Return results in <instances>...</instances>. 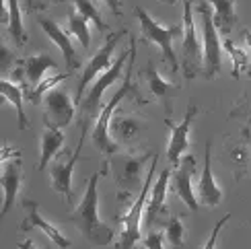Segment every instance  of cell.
<instances>
[{"label":"cell","mask_w":251,"mask_h":249,"mask_svg":"<svg viewBox=\"0 0 251 249\" xmlns=\"http://www.w3.org/2000/svg\"><path fill=\"white\" fill-rule=\"evenodd\" d=\"M105 171H101V173L97 171V173L91 175L82 200L78 202L76 208L66 216V219L80 231V235L85 237L89 243L97 245V247H107L113 243V239H116V229L99 219V190H97V185H99V177L105 175Z\"/></svg>","instance_id":"1"},{"label":"cell","mask_w":251,"mask_h":249,"mask_svg":"<svg viewBox=\"0 0 251 249\" xmlns=\"http://www.w3.org/2000/svg\"><path fill=\"white\" fill-rule=\"evenodd\" d=\"M128 46H130V60H128V64H126V75H124V82H122V87L113 93L111 99L103 105L101 113H99V118L95 122V128H93V134H91V138H93V147H95L101 154H105V157H111L113 152H118L120 147H118V142L111 138V132H109V122H111V116L116 113V109L120 107V103L132 95V87H134V82H132V72H134V56H136V37L130 35L128 37Z\"/></svg>","instance_id":"2"},{"label":"cell","mask_w":251,"mask_h":249,"mask_svg":"<svg viewBox=\"0 0 251 249\" xmlns=\"http://www.w3.org/2000/svg\"><path fill=\"white\" fill-rule=\"evenodd\" d=\"M128 60H130V46L126 51H122V54L111 62V66L103 72V75H99L95 78V82H93V87L87 91V95L82 97V101L78 103V118L82 122V128H80V138L78 140H85L87 136V132L91 128V124L93 122H97L99 118V113L103 109L101 105V99H103V93H105L113 82L120 80L124 75H126V64H128Z\"/></svg>","instance_id":"3"},{"label":"cell","mask_w":251,"mask_h":249,"mask_svg":"<svg viewBox=\"0 0 251 249\" xmlns=\"http://www.w3.org/2000/svg\"><path fill=\"white\" fill-rule=\"evenodd\" d=\"M154 152L149 150H124L113 152L107 159L105 167L111 171L113 179H116L120 192H134L136 188H142L144 183V167L149 165V157Z\"/></svg>","instance_id":"4"},{"label":"cell","mask_w":251,"mask_h":249,"mask_svg":"<svg viewBox=\"0 0 251 249\" xmlns=\"http://www.w3.org/2000/svg\"><path fill=\"white\" fill-rule=\"evenodd\" d=\"M156 163H159V154H154L151 159V167L146 171L144 183L136 196V200L130 204L128 212L124 216H118V221L124 224V231L120 235V243L116 249H136V243L142 241V221H144V208H146V200H149V192L152 188V177L156 171Z\"/></svg>","instance_id":"5"},{"label":"cell","mask_w":251,"mask_h":249,"mask_svg":"<svg viewBox=\"0 0 251 249\" xmlns=\"http://www.w3.org/2000/svg\"><path fill=\"white\" fill-rule=\"evenodd\" d=\"M134 15H136V19H138V23H140L144 41L159 46L161 48V54H163V62L169 64L173 75H179L181 64H179V58L175 56L173 39L177 35H183V23H177L173 27H163V25L156 23V21L149 13H146L142 6H136L134 8Z\"/></svg>","instance_id":"6"},{"label":"cell","mask_w":251,"mask_h":249,"mask_svg":"<svg viewBox=\"0 0 251 249\" xmlns=\"http://www.w3.org/2000/svg\"><path fill=\"white\" fill-rule=\"evenodd\" d=\"M179 95V87L173 85V82H167L165 78H161V75L156 72L154 62H149L138 75V80L134 82L132 87V99L136 103H144L149 101H159L161 105H167V109L171 111V101Z\"/></svg>","instance_id":"7"},{"label":"cell","mask_w":251,"mask_h":249,"mask_svg":"<svg viewBox=\"0 0 251 249\" xmlns=\"http://www.w3.org/2000/svg\"><path fill=\"white\" fill-rule=\"evenodd\" d=\"M194 2H183V39H181V70L187 80L198 76V72L204 70V46L200 44L194 23Z\"/></svg>","instance_id":"8"},{"label":"cell","mask_w":251,"mask_h":249,"mask_svg":"<svg viewBox=\"0 0 251 249\" xmlns=\"http://www.w3.org/2000/svg\"><path fill=\"white\" fill-rule=\"evenodd\" d=\"M0 163H2V175H0V185L4 192V202L0 216H4L10 212V208L17 202V196L21 192V183H23V159H21V150H13L4 144L2 154H0Z\"/></svg>","instance_id":"9"},{"label":"cell","mask_w":251,"mask_h":249,"mask_svg":"<svg viewBox=\"0 0 251 249\" xmlns=\"http://www.w3.org/2000/svg\"><path fill=\"white\" fill-rule=\"evenodd\" d=\"M198 15H200L202 27H204V76L214 78L223 66L221 39H218L221 31L216 29L212 6H208L202 0H198Z\"/></svg>","instance_id":"10"},{"label":"cell","mask_w":251,"mask_h":249,"mask_svg":"<svg viewBox=\"0 0 251 249\" xmlns=\"http://www.w3.org/2000/svg\"><path fill=\"white\" fill-rule=\"evenodd\" d=\"M146 130H149V126H146L144 118H140L138 113L126 111L122 107L116 109V113L111 116V122H109L111 138L118 142L120 149H126V150L138 149Z\"/></svg>","instance_id":"11"},{"label":"cell","mask_w":251,"mask_h":249,"mask_svg":"<svg viewBox=\"0 0 251 249\" xmlns=\"http://www.w3.org/2000/svg\"><path fill=\"white\" fill-rule=\"evenodd\" d=\"M126 35H128V33H126L124 29L116 31V33H109L107 39H105V44H103V46L95 51V54L91 56V60L87 62V66L82 68V75H80V78H78V89H76V97H75L76 105L82 101V97L87 95V87H89L99 75H103V72H105V70L111 66L113 50H116V46L120 44V39L126 37Z\"/></svg>","instance_id":"12"},{"label":"cell","mask_w":251,"mask_h":249,"mask_svg":"<svg viewBox=\"0 0 251 249\" xmlns=\"http://www.w3.org/2000/svg\"><path fill=\"white\" fill-rule=\"evenodd\" d=\"M41 105H44V124L58 128H66L78 111L76 101L62 89H50L41 99Z\"/></svg>","instance_id":"13"},{"label":"cell","mask_w":251,"mask_h":249,"mask_svg":"<svg viewBox=\"0 0 251 249\" xmlns=\"http://www.w3.org/2000/svg\"><path fill=\"white\" fill-rule=\"evenodd\" d=\"M171 177H173L171 169H163L159 173V177H156V181H152L151 196H149V200H146V208H144V221H142V229L146 233L154 229L156 221H159L163 212L167 210L165 200H167V192H169Z\"/></svg>","instance_id":"14"},{"label":"cell","mask_w":251,"mask_h":249,"mask_svg":"<svg viewBox=\"0 0 251 249\" xmlns=\"http://www.w3.org/2000/svg\"><path fill=\"white\" fill-rule=\"evenodd\" d=\"M198 111H200V107H198L196 103H190L179 126H175L171 120H165V126L171 130V140H169V147H167V157H169L171 163H179V159L187 152V147H190L192 122L196 120Z\"/></svg>","instance_id":"15"},{"label":"cell","mask_w":251,"mask_h":249,"mask_svg":"<svg viewBox=\"0 0 251 249\" xmlns=\"http://www.w3.org/2000/svg\"><path fill=\"white\" fill-rule=\"evenodd\" d=\"M196 171V159L192 154H183L177 163V169L171 177V185L175 188V194L181 198V202L190 208V212H198V194L192 188V175Z\"/></svg>","instance_id":"16"},{"label":"cell","mask_w":251,"mask_h":249,"mask_svg":"<svg viewBox=\"0 0 251 249\" xmlns=\"http://www.w3.org/2000/svg\"><path fill=\"white\" fill-rule=\"evenodd\" d=\"M82 140H78L75 152L70 154L68 159H58L50 165V175H51V185L54 190L62 196L64 200H72V173H75V167L80 159V150H82Z\"/></svg>","instance_id":"17"},{"label":"cell","mask_w":251,"mask_h":249,"mask_svg":"<svg viewBox=\"0 0 251 249\" xmlns=\"http://www.w3.org/2000/svg\"><path fill=\"white\" fill-rule=\"evenodd\" d=\"M198 200L206 206H218L223 202V190L218 188L212 175V142H206L204 149V169L202 177L198 181Z\"/></svg>","instance_id":"18"},{"label":"cell","mask_w":251,"mask_h":249,"mask_svg":"<svg viewBox=\"0 0 251 249\" xmlns=\"http://www.w3.org/2000/svg\"><path fill=\"white\" fill-rule=\"evenodd\" d=\"M25 210H27V216H25V221L21 223V226H19V229L23 231V233H25V231H31V229H41L60 249H68V247L72 245L70 239H66V237L62 235V231L58 229V226H54L51 223H48L44 216L39 214V206H37L35 202H25Z\"/></svg>","instance_id":"19"},{"label":"cell","mask_w":251,"mask_h":249,"mask_svg":"<svg viewBox=\"0 0 251 249\" xmlns=\"http://www.w3.org/2000/svg\"><path fill=\"white\" fill-rule=\"evenodd\" d=\"M39 25H41V29L46 31V35L60 48L62 56H64V60H66L68 72H75L76 68H80V60L76 56L75 48H72V39H70L68 31H64L56 23V21H51V19H39Z\"/></svg>","instance_id":"20"},{"label":"cell","mask_w":251,"mask_h":249,"mask_svg":"<svg viewBox=\"0 0 251 249\" xmlns=\"http://www.w3.org/2000/svg\"><path fill=\"white\" fill-rule=\"evenodd\" d=\"M62 144H64V132H62V128L46 124L44 134H41V157H39L37 171H44L46 167H50V161L58 157Z\"/></svg>","instance_id":"21"},{"label":"cell","mask_w":251,"mask_h":249,"mask_svg":"<svg viewBox=\"0 0 251 249\" xmlns=\"http://www.w3.org/2000/svg\"><path fill=\"white\" fill-rule=\"evenodd\" d=\"M21 66L25 70V80H27V87H37L41 80H44L46 70L50 68H56V60L48 56V54H31L25 60H19Z\"/></svg>","instance_id":"22"},{"label":"cell","mask_w":251,"mask_h":249,"mask_svg":"<svg viewBox=\"0 0 251 249\" xmlns=\"http://www.w3.org/2000/svg\"><path fill=\"white\" fill-rule=\"evenodd\" d=\"M23 85H19L15 80H8L6 76H2L0 80V93L6 101L13 103V107L17 109V118H19V130H27L29 128V120L25 116V109H23V99H25V93H23Z\"/></svg>","instance_id":"23"},{"label":"cell","mask_w":251,"mask_h":249,"mask_svg":"<svg viewBox=\"0 0 251 249\" xmlns=\"http://www.w3.org/2000/svg\"><path fill=\"white\" fill-rule=\"evenodd\" d=\"M208 2L212 6L216 29L221 31L223 35H228L237 23V13H235L237 0H208Z\"/></svg>","instance_id":"24"},{"label":"cell","mask_w":251,"mask_h":249,"mask_svg":"<svg viewBox=\"0 0 251 249\" xmlns=\"http://www.w3.org/2000/svg\"><path fill=\"white\" fill-rule=\"evenodd\" d=\"M2 19L8 23V33L15 39V44L19 48H23L27 44V33L21 21V8H19V0H4V10H2Z\"/></svg>","instance_id":"25"},{"label":"cell","mask_w":251,"mask_h":249,"mask_svg":"<svg viewBox=\"0 0 251 249\" xmlns=\"http://www.w3.org/2000/svg\"><path fill=\"white\" fill-rule=\"evenodd\" d=\"M228 159H231L233 167H235V177L243 179L247 175V169L251 167V140L243 138L237 144H233L228 149Z\"/></svg>","instance_id":"26"},{"label":"cell","mask_w":251,"mask_h":249,"mask_svg":"<svg viewBox=\"0 0 251 249\" xmlns=\"http://www.w3.org/2000/svg\"><path fill=\"white\" fill-rule=\"evenodd\" d=\"M68 33L70 35H75L78 41H80V46L82 48H89L91 46V31H89V19L78 13V8L76 6H72L68 10Z\"/></svg>","instance_id":"27"},{"label":"cell","mask_w":251,"mask_h":249,"mask_svg":"<svg viewBox=\"0 0 251 249\" xmlns=\"http://www.w3.org/2000/svg\"><path fill=\"white\" fill-rule=\"evenodd\" d=\"M163 231H165V237H167V243L171 245V249H181L185 245V223L183 219H169L167 223H163Z\"/></svg>","instance_id":"28"},{"label":"cell","mask_w":251,"mask_h":249,"mask_svg":"<svg viewBox=\"0 0 251 249\" xmlns=\"http://www.w3.org/2000/svg\"><path fill=\"white\" fill-rule=\"evenodd\" d=\"M223 46H225V50L228 51V56H231V60H233V78H241L243 72L251 70V62H249L247 54L241 48H237L231 39H225Z\"/></svg>","instance_id":"29"},{"label":"cell","mask_w":251,"mask_h":249,"mask_svg":"<svg viewBox=\"0 0 251 249\" xmlns=\"http://www.w3.org/2000/svg\"><path fill=\"white\" fill-rule=\"evenodd\" d=\"M72 2H75V6L78 8V13H82L93 25L97 27L99 33H105V31H107V23L103 21L99 8H97V4L93 2V0H72Z\"/></svg>","instance_id":"30"},{"label":"cell","mask_w":251,"mask_h":249,"mask_svg":"<svg viewBox=\"0 0 251 249\" xmlns=\"http://www.w3.org/2000/svg\"><path fill=\"white\" fill-rule=\"evenodd\" d=\"M165 241H167L165 231H154L152 229L142 237V245L146 249H165Z\"/></svg>","instance_id":"31"},{"label":"cell","mask_w":251,"mask_h":249,"mask_svg":"<svg viewBox=\"0 0 251 249\" xmlns=\"http://www.w3.org/2000/svg\"><path fill=\"white\" fill-rule=\"evenodd\" d=\"M231 219V214H225L221 221H218L216 224H214V229H212V233H210V237H208V241H206V245H204V249H216V243H218V237H221V231H223V226L226 224V221Z\"/></svg>","instance_id":"32"},{"label":"cell","mask_w":251,"mask_h":249,"mask_svg":"<svg viewBox=\"0 0 251 249\" xmlns=\"http://www.w3.org/2000/svg\"><path fill=\"white\" fill-rule=\"evenodd\" d=\"M233 118H245L247 120V130L251 132V101H249V105H239L233 113H231Z\"/></svg>","instance_id":"33"},{"label":"cell","mask_w":251,"mask_h":249,"mask_svg":"<svg viewBox=\"0 0 251 249\" xmlns=\"http://www.w3.org/2000/svg\"><path fill=\"white\" fill-rule=\"evenodd\" d=\"M107 4V8L111 10V15L122 17V0H103Z\"/></svg>","instance_id":"34"},{"label":"cell","mask_w":251,"mask_h":249,"mask_svg":"<svg viewBox=\"0 0 251 249\" xmlns=\"http://www.w3.org/2000/svg\"><path fill=\"white\" fill-rule=\"evenodd\" d=\"M25 2V8H27V13H31L33 15L35 10H41V8H46L44 6V2H41V0H23Z\"/></svg>","instance_id":"35"},{"label":"cell","mask_w":251,"mask_h":249,"mask_svg":"<svg viewBox=\"0 0 251 249\" xmlns=\"http://www.w3.org/2000/svg\"><path fill=\"white\" fill-rule=\"evenodd\" d=\"M19 249H37V247L33 245V241H31V239H27V241H21L19 243Z\"/></svg>","instance_id":"36"},{"label":"cell","mask_w":251,"mask_h":249,"mask_svg":"<svg viewBox=\"0 0 251 249\" xmlns=\"http://www.w3.org/2000/svg\"><path fill=\"white\" fill-rule=\"evenodd\" d=\"M41 2H44V6L50 2V4H60V2H66V0H41Z\"/></svg>","instance_id":"37"},{"label":"cell","mask_w":251,"mask_h":249,"mask_svg":"<svg viewBox=\"0 0 251 249\" xmlns=\"http://www.w3.org/2000/svg\"><path fill=\"white\" fill-rule=\"evenodd\" d=\"M245 41H247V44L251 46V31H247V33H245Z\"/></svg>","instance_id":"38"}]
</instances>
